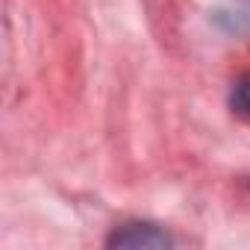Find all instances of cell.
<instances>
[{"instance_id":"cell-1","label":"cell","mask_w":250,"mask_h":250,"mask_svg":"<svg viewBox=\"0 0 250 250\" xmlns=\"http://www.w3.org/2000/svg\"><path fill=\"white\" fill-rule=\"evenodd\" d=\"M109 247H171V235L156 224H127L109 235Z\"/></svg>"},{"instance_id":"cell-2","label":"cell","mask_w":250,"mask_h":250,"mask_svg":"<svg viewBox=\"0 0 250 250\" xmlns=\"http://www.w3.org/2000/svg\"><path fill=\"white\" fill-rule=\"evenodd\" d=\"M229 103H232V109H235V112L250 115V80H244V83H238V85L232 88Z\"/></svg>"}]
</instances>
